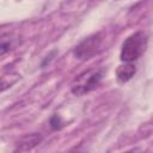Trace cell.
<instances>
[{"instance_id":"6","label":"cell","mask_w":153,"mask_h":153,"mask_svg":"<svg viewBox=\"0 0 153 153\" xmlns=\"http://www.w3.org/2000/svg\"><path fill=\"white\" fill-rule=\"evenodd\" d=\"M41 140H42V137H41V135L39 134H30V135H27V136H25L22 141H20V143H19V146H18V149L19 151H27V149H31L32 147H35L36 145H38L39 142H41Z\"/></svg>"},{"instance_id":"5","label":"cell","mask_w":153,"mask_h":153,"mask_svg":"<svg viewBox=\"0 0 153 153\" xmlns=\"http://www.w3.org/2000/svg\"><path fill=\"white\" fill-rule=\"evenodd\" d=\"M136 72V67L133 62H123V65L118 66L116 69V75H117V81L120 84H124L128 80H130Z\"/></svg>"},{"instance_id":"7","label":"cell","mask_w":153,"mask_h":153,"mask_svg":"<svg viewBox=\"0 0 153 153\" xmlns=\"http://www.w3.org/2000/svg\"><path fill=\"white\" fill-rule=\"evenodd\" d=\"M18 79H19L18 74H6L0 76V91L11 87V85H13Z\"/></svg>"},{"instance_id":"3","label":"cell","mask_w":153,"mask_h":153,"mask_svg":"<svg viewBox=\"0 0 153 153\" xmlns=\"http://www.w3.org/2000/svg\"><path fill=\"white\" fill-rule=\"evenodd\" d=\"M103 49V36L102 33H93L85 39H82L74 49L73 54L78 60H88L97 54H99Z\"/></svg>"},{"instance_id":"4","label":"cell","mask_w":153,"mask_h":153,"mask_svg":"<svg viewBox=\"0 0 153 153\" xmlns=\"http://www.w3.org/2000/svg\"><path fill=\"white\" fill-rule=\"evenodd\" d=\"M19 43V37L14 33L0 35V57L13 50Z\"/></svg>"},{"instance_id":"1","label":"cell","mask_w":153,"mask_h":153,"mask_svg":"<svg viewBox=\"0 0 153 153\" xmlns=\"http://www.w3.org/2000/svg\"><path fill=\"white\" fill-rule=\"evenodd\" d=\"M147 47V35L142 31L131 33L122 43L121 48V61L134 62L145 53Z\"/></svg>"},{"instance_id":"8","label":"cell","mask_w":153,"mask_h":153,"mask_svg":"<svg viewBox=\"0 0 153 153\" xmlns=\"http://www.w3.org/2000/svg\"><path fill=\"white\" fill-rule=\"evenodd\" d=\"M50 126H51L53 129H60V128L62 127V122H61V120H60V117H59L57 115H55V116L50 120Z\"/></svg>"},{"instance_id":"2","label":"cell","mask_w":153,"mask_h":153,"mask_svg":"<svg viewBox=\"0 0 153 153\" xmlns=\"http://www.w3.org/2000/svg\"><path fill=\"white\" fill-rule=\"evenodd\" d=\"M103 78L102 69H87L80 73L72 82L71 91L75 96H84L98 87Z\"/></svg>"}]
</instances>
